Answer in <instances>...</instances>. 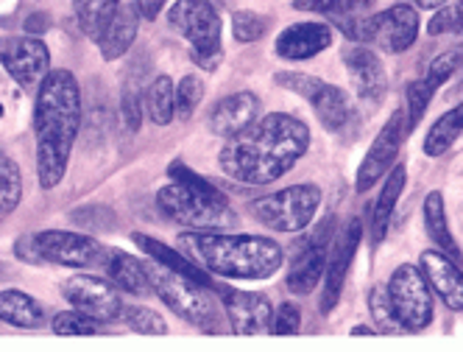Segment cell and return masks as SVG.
<instances>
[{
	"mask_svg": "<svg viewBox=\"0 0 463 352\" xmlns=\"http://www.w3.org/2000/svg\"><path fill=\"white\" fill-rule=\"evenodd\" d=\"M310 148L307 123L288 112L260 115L246 132L229 138L218 154L221 171L241 185H271L282 179Z\"/></svg>",
	"mask_w": 463,
	"mask_h": 352,
	"instance_id": "obj_1",
	"label": "cell"
},
{
	"mask_svg": "<svg viewBox=\"0 0 463 352\" xmlns=\"http://www.w3.org/2000/svg\"><path fill=\"white\" fill-rule=\"evenodd\" d=\"M81 129V87L64 68L48 73L34 95V140L37 179L43 190H53L71 166V154Z\"/></svg>",
	"mask_w": 463,
	"mask_h": 352,
	"instance_id": "obj_2",
	"label": "cell"
},
{
	"mask_svg": "<svg viewBox=\"0 0 463 352\" xmlns=\"http://www.w3.org/2000/svg\"><path fill=\"white\" fill-rule=\"evenodd\" d=\"M179 246L193 263L226 280H269L282 263L285 252L277 241L262 235H226V233H182Z\"/></svg>",
	"mask_w": 463,
	"mask_h": 352,
	"instance_id": "obj_3",
	"label": "cell"
},
{
	"mask_svg": "<svg viewBox=\"0 0 463 352\" xmlns=\"http://www.w3.org/2000/svg\"><path fill=\"white\" fill-rule=\"evenodd\" d=\"M156 207L168 221L193 233H221L238 224L235 210L218 185L198 187L171 179V185H165L156 194Z\"/></svg>",
	"mask_w": 463,
	"mask_h": 352,
	"instance_id": "obj_4",
	"label": "cell"
},
{
	"mask_svg": "<svg viewBox=\"0 0 463 352\" xmlns=\"http://www.w3.org/2000/svg\"><path fill=\"white\" fill-rule=\"evenodd\" d=\"M146 271L151 280L154 294L168 305L182 322L193 325L202 333H221V313H218V302L210 294V285L198 282L193 277H184L168 266H162L156 261H146Z\"/></svg>",
	"mask_w": 463,
	"mask_h": 352,
	"instance_id": "obj_5",
	"label": "cell"
},
{
	"mask_svg": "<svg viewBox=\"0 0 463 352\" xmlns=\"http://www.w3.org/2000/svg\"><path fill=\"white\" fill-rule=\"evenodd\" d=\"M341 34L357 45L380 48L385 53H405L419 37V12L411 4H396L377 14H357L335 20Z\"/></svg>",
	"mask_w": 463,
	"mask_h": 352,
	"instance_id": "obj_6",
	"label": "cell"
},
{
	"mask_svg": "<svg viewBox=\"0 0 463 352\" xmlns=\"http://www.w3.org/2000/svg\"><path fill=\"white\" fill-rule=\"evenodd\" d=\"M168 25L187 40L193 65L210 73L218 71L223 59V28L210 0H176L168 9Z\"/></svg>",
	"mask_w": 463,
	"mask_h": 352,
	"instance_id": "obj_7",
	"label": "cell"
},
{
	"mask_svg": "<svg viewBox=\"0 0 463 352\" xmlns=\"http://www.w3.org/2000/svg\"><path fill=\"white\" fill-rule=\"evenodd\" d=\"M321 187L313 182L282 187L271 196L251 202V215L274 233H305L321 207Z\"/></svg>",
	"mask_w": 463,
	"mask_h": 352,
	"instance_id": "obj_8",
	"label": "cell"
},
{
	"mask_svg": "<svg viewBox=\"0 0 463 352\" xmlns=\"http://www.w3.org/2000/svg\"><path fill=\"white\" fill-rule=\"evenodd\" d=\"M274 81H277V87L305 99L313 107L316 118L321 120L326 132H335V135L346 132V126L354 118V109H352L349 95L341 87L329 84L318 76H310V73H299V71H282L274 76Z\"/></svg>",
	"mask_w": 463,
	"mask_h": 352,
	"instance_id": "obj_9",
	"label": "cell"
},
{
	"mask_svg": "<svg viewBox=\"0 0 463 352\" xmlns=\"http://www.w3.org/2000/svg\"><path fill=\"white\" fill-rule=\"evenodd\" d=\"M388 297L402 322L405 333H421L433 325L436 319V302H433V288H430L424 271L413 263L396 266L388 280Z\"/></svg>",
	"mask_w": 463,
	"mask_h": 352,
	"instance_id": "obj_10",
	"label": "cell"
},
{
	"mask_svg": "<svg viewBox=\"0 0 463 352\" xmlns=\"http://www.w3.org/2000/svg\"><path fill=\"white\" fill-rule=\"evenodd\" d=\"M0 65L28 95H37L51 73V51L34 34L0 37Z\"/></svg>",
	"mask_w": 463,
	"mask_h": 352,
	"instance_id": "obj_11",
	"label": "cell"
},
{
	"mask_svg": "<svg viewBox=\"0 0 463 352\" xmlns=\"http://www.w3.org/2000/svg\"><path fill=\"white\" fill-rule=\"evenodd\" d=\"M43 263L68 266V269H104L109 249L95 238L71 230H43L34 233Z\"/></svg>",
	"mask_w": 463,
	"mask_h": 352,
	"instance_id": "obj_12",
	"label": "cell"
},
{
	"mask_svg": "<svg viewBox=\"0 0 463 352\" xmlns=\"http://www.w3.org/2000/svg\"><path fill=\"white\" fill-rule=\"evenodd\" d=\"M61 297L68 300L71 308L95 319L98 325L123 319V310H126V305L120 300V288L112 280H101L92 274L68 277L61 282Z\"/></svg>",
	"mask_w": 463,
	"mask_h": 352,
	"instance_id": "obj_13",
	"label": "cell"
},
{
	"mask_svg": "<svg viewBox=\"0 0 463 352\" xmlns=\"http://www.w3.org/2000/svg\"><path fill=\"white\" fill-rule=\"evenodd\" d=\"M333 230H335V218L326 215L313 235L302 238V243H296V258L290 263V271L285 277L290 294L296 297H307L316 291V285L324 277L326 269V254H329V243H333Z\"/></svg>",
	"mask_w": 463,
	"mask_h": 352,
	"instance_id": "obj_14",
	"label": "cell"
},
{
	"mask_svg": "<svg viewBox=\"0 0 463 352\" xmlns=\"http://www.w3.org/2000/svg\"><path fill=\"white\" fill-rule=\"evenodd\" d=\"M408 132H405V115L402 109H396L385 126L380 129V135L374 138V143L369 146L363 163L357 166V176H354V190L357 194H366L377 182L385 179V174L396 166V157H400V148L405 143Z\"/></svg>",
	"mask_w": 463,
	"mask_h": 352,
	"instance_id": "obj_15",
	"label": "cell"
},
{
	"mask_svg": "<svg viewBox=\"0 0 463 352\" xmlns=\"http://www.w3.org/2000/svg\"><path fill=\"white\" fill-rule=\"evenodd\" d=\"M363 241V224L360 218H352L346 227L338 233V238L329 243V254H326V269H324V288H321V313H333L341 302L344 285L352 269V261L360 249Z\"/></svg>",
	"mask_w": 463,
	"mask_h": 352,
	"instance_id": "obj_16",
	"label": "cell"
},
{
	"mask_svg": "<svg viewBox=\"0 0 463 352\" xmlns=\"http://www.w3.org/2000/svg\"><path fill=\"white\" fill-rule=\"evenodd\" d=\"M221 300L229 316V328L238 336H262L271 333L274 308L269 297L238 291V288H221Z\"/></svg>",
	"mask_w": 463,
	"mask_h": 352,
	"instance_id": "obj_17",
	"label": "cell"
},
{
	"mask_svg": "<svg viewBox=\"0 0 463 352\" xmlns=\"http://www.w3.org/2000/svg\"><path fill=\"white\" fill-rule=\"evenodd\" d=\"M344 65L349 71V79H352L354 90H357V99L377 107L385 99L388 76H385L383 59L374 53V48H369V45L346 48L344 51Z\"/></svg>",
	"mask_w": 463,
	"mask_h": 352,
	"instance_id": "obj_18",
	"label": "cell"
},
{
	"mask_svg": "<svg viewBox=\"0 0 463 352\" xmlns=\"http://www.w3.org/2000/svg\"><path fill=\"white\" fill-rule=\"evenodd\" d=\"M262 115V101L257 99L254 92L249 90H241V92H232L226 99H221L213 112H210V132L215 138H238L241 132H246L251 123H257Z\"/></svg>",
	"mask_w": 463,
	"mask_h": 352,
	"instance_id": "obj_19",
	"label": "cell"
},
{
	"mask_svg": "<svg viewBox=\"0 0 463 352\" xmlns=\"http://www.w3.org/2000/svg\"><path fill=\"white\" fill-rule=\"evenodd\" d=\"M419 269L424 271L436 297L452 313H463V271H460L458 261H452L449 254H444L439 249H424L419 254Z\"/></svg>",
	"mask_w": 463,
	"mask_h": 352,
	"instance_id": "obj_20",
	"label": "cell"
},
{
	"mask_svg": "<svg viewBox=\"0 0 463 352\" xmlns=\"http://www.w3.org/2000/svg\"><path fill=\"white\" fill-rule=\"evenodd\" d=\"M326 48H333V28L326 23H293L274 43V53L288 59V62H305Z\"/></svg>",
	"mask_w": 463,
	"mask_h": 352,
	"instance_id": "obj_21",
	"label": "cell"
},
{
	"mask_svg": "<svg viewBox=\"0 0 463 352\" xmlns=\"http://www.w3.org/2000/svg\"><path fill=\"white\" fill-rule=\"evenodd\" d=\"M140 31V12L135 4H120L118 12L112 14V20L107 23V28L98 37V51L107 62H118L120 56L128 53V48L135 45Z\"/></svg>",
	"mask_w": 463,
	"mask_h": 352,
	"instance_id": "obj_22",
	"label": "cell"
},
{
	"mask_svg": "<svg viewBox=\"0 0 463 352\" xmlns=\"http://www.w3.org/2000/svg\"><path fill=\"white\" fill-rule=\"evenodd\" d=\"M408 185V168L405 166H393L388 174H385V182H383V190L374 202V210H372V243L380 246L388 235V227H391V218H393V210H396V202H400L402 190Z\"/></svg>",
	"mask_w": 463,
	"mask_h": 352,
	"instance_id": "obj_23",
	"label": "cell"
},
{
	"mask_svg": "<svg viewBox=\"0 0 463 352\" xmlns=\"http://www.w3.org/2000/svg\"><path fill=\"white\" fill-rule=\"evenodd\" d=\"M104 269H107L109 280L120 288L123 294H131V297H148V294H154L148 271H146V261H137L135 254L109 249V258H107Z\"/></svg>",
	"mask_w": 463,
	"mask_h": 352,
	"instance_id": "obj_24",
	"label": "cell"
},
{
	"mask_svg": "<svg viewBox=\"0 0 463 352\" xmlns=\"http://www.w3.org/2000/svg\"><path fill=\"white\" fill-rule=\"evenodd\" d=\"M0 322L20 330H40L45 328L48 316L31 294L20 291V288H6V291H0Z\"/></svg>",
	"mask_w": 463,
	"mask_h": 352,
	"instance_id": "obj_25",
	"label": "cell"
},
{
	"mask_svg": "<svg viewBox=\"0 0 463 352\" xmlns=\"http://www.w3.org/2000/svg\"><path fill=\"white\" fill-rule=\"evenodd\" d=\"M424 233L427 238L433 241V246L444 254H449L452 261H463V252L458 246V241L449 233V221H447V205H444V194L441 190H433L424 199Z\"/></svg>",
	"mask_w": 463,
	"mask_h": 352,
	"instance_id": "obj_26",
	"label": "cell"
},
{
	"mask_svg": "<svg viewBox=\"0 0 463 352\" xmlns=\"http://www.w3.org/2000/svg\"><path fill=\"white\" fill-rule=\"evenodd\" d=\"M131 241H135V243L148 254L151 261H156V263H162V266H168V269H174V271H179V274H184V277H193V280L204 282V285H213L210 271H204L198 263L187 261L179 249L165 246L162 241H156V238H151V235H143V233H135V235H131Z\"/></svg>",
	"mask_w": 463,
	"mask_h": 352,
	"instance_id": "obj_27",
	"label": "cell"
},
{
	"mask_svg": "<svg viewBox=\"0 0 463 352\" xmlns=\"http://www.w3.org/2000/svg\"><path fill=\"white\" fill-rule=\"evenodd\" d=\"M460 135H463V104L444 112L433 126H430V132L424 138V154L433 157V159L444 157L458 143Z\"/></svg>",
	"mask_w": 463,
	"mask_h": 352,
	"instance_id": "obj_28",
	"label": "cell"
},
{
	"mask_svg": "<svg viewBox=\"0 0 463 352\" xmlns=\"http://www.w3.org/2000/svg\"><path fill=\"white\" fill-rule=\"evenodd\" d=\"M146 115L156 126H168L176 118V84L168 76H156L146 90Z\"/></svg>",
	"mask_w": 463,
	"mask_h": 352,
	"instance_id": "obj_29",
	"label": "cell"
},
{
	"mask_svg": "<svg viewBox=\"0 0 463 352\" xmlns=\"http://www.w3.org/2000/svg\"><path fill=\"white\" fill-rule=\"evenodd\" d=\"M120 4L123 0H73L79 28L95 43L98 37H101V31L107 28V23L112 20V14L118 12Z\"/></svg>",
	"mask_w": 463,
	"mask_h": 352,
	"instance_id": "obj_30",
	"label": "cell"
},
{
	"mask_svg": "<svg viewBox=\"0 0 463 352\" xmlns=\"http://www.w3.org/2000/svg\"><path fill=\"white\" fill-rule=\"evenodd\" d=\"M23 199V174L17 159L0 151V224H4Z\"/></svg>",
	"mask_w": 463,
	"mask_h": 352,
	"instance_id": "obj_31",
	"label": "cell"
},
{
	"mask_svg": "<svg viewBox=\"0 0 463 352\" xmlns=\"http://www.w3.org/2000/svg\"><path fill=\"white\" fill-rule=\"evenodd\" d=\"M377 0H293L296 12H313V14H326V17H357L366 14Z\"/></svg>",
	"mask_w": 463,
	"mask_h": 352,
	"instance_id": "obj_32",
	"label": "cell"
},
{
	"mask_svg": "<svg viewBox=\"0 0 463 352\" xmlns=\"http://www.w3.org/2000/svg\"><path fill=\"white\" fill-rule=\"evenodd\" d=\"M433 95H436V90L424 81V76L405 87V109H402V115H405V132L408 135L421 123L427 107L433 104Z\"/></svg>",
	"mask_w": 463,
	"mask_h": 352,
	"instance_id": "obj_33",
	"label": "cell"
},
{
	"mask_svg": "<svg viewBox=\"0 0 463 352\" xmlns=\"http://www.w3.org/2000/svg\"><path fill=\"white\" fill-rule=\"evenodd\" d=\"M369 313L374 319V328L377 333H405L400 316H396L391 297H388V288L385 285H374L369 291Z\"/></svg>",
	"mask_w": 463,
	"mask_h": 352,
	"instance_id": "obj_34",
	"label": "cell"
},
{
	"mask_svg": "<svg viewBox=\"0 0 463 352\" xmlns=\"http://www.w3.org/2000/svg\"><path fill=\"white\" fill-rule=\"evenodd\" d=\"M71 221L90 233H112L118 227V215L107 205H84L71 213Z\"/></svg>",
	"mask_w": 463,
	"mask_h": 352,
	"instance_id": "obj_35",
	"label": "cell"
},
{
	"mask_svg": "<svg viewBox=\"0 0 463 352\" xmlns=\"http://www.w3.org/2000/svg\"><path fill=\"white\" fill-rule=\"evenodd\" d=\"M202 101H204V81L198 79L195 73H187L176 84V115L182 120H190Z\"/></svg>",
	"mask_w": 463,
	"mask_h": 352,
	"instance_id": "obj_36",
	"label": "cell"
},
{
	"mask_svg": "<svg viewBox=\"0 0 463 352\" xmlns=\"http://www.w3.org/2000/svg\"><path fill=\"white\" fill-rule=\"evenodd\" d=\"M53 333L56 336H95L98 330H101V325L95 322V319H90L87 313L81 310H61L53 316Z\"/></svg>",
	"mask_w": 463,
	"mask_h": 352,
	"instance_id": "obj_37",
	"label": "cell"
},
{
	"mask_svg": "<svg viewBox=\"0 0 463 352\" xmlns=\"http://www.w3.org/2000/svg\"><path fill=\"white\" fill-rule=\"evenodd\" d=\"M463 28V0H449V4L439 6L436 14L427 23V34L430 37H444L452 31Z\"/></svg>",
	"mask_w": 463,
	"mask_h": 352,
	"instance_id": "obj_38",
	"label": "cell"
},
{
	"mask_svg": "<svg viewBox=\"0 0 463 352\" xmlns=\"http://www.w3.org/2000/svg\"><path fill=\"white\" fill-rule=\"evenodd\" d=\"M269 20L257 12H235L232 14V34L238 43H257L266 37Z\"/></svg>",
	"mask_w": 463,
	"mask_h": 352,
	"instance_id": "obj_39",
	"label": "cell"
},
{
	"mask_svg": "<svg viewBox=\"0 0 463 352\" xmlns=\"http://www.w3.org/2000/svg\"><path fill=\"white\" fill-rule=\"evenodd\" d=\"M123 319H126V325L131 330L143 333V336H165V333H168L165 319L156 310H151V308H126Z\"/></svg>",
	"mask_w": 463,
	"mask_h": 352,
	"instance_id": "obj_40",
	"label": "cell"
},
{
	"mask_svg": "<svg viewBox=\"0 0 463 352\" xmlns=\"http://www.w3.org/2000/svg\"><path fill=\"white\" fill-rule=\"evenodd\" d=\"M302 330V310L296 302H282L274 313L271 336H296Z\"/></svg>",
	"mask_w": 463,
	"mask_h": 352,
	"instance_id": "obj_41",
	"label": "cell"
},
{
	"mask_svg": "<svg viewBox=\"0 0 463 352\" xmlns=\"http://www.w3.org/2000/svg\"><path fill=\"white\" fill-rule=\"evenodd\" d=\"M120 120L126 123V129L131 135L140 132V126H143V99L137 95V90H126L123 101H120Z\"/></svg>",
	"mask_w": 463,
	"mask_h": 352,
	"instance_id": "obj_42",
	"label": "cell"
},
{
	"mask_svg": "<svg viewBox=\"0 0 463 352\" xmlns=\"http://www.w3.org/2000/svg\"><path fill=\"white\" fill-rule=\"evenodd\" d=\"M14 254H17L23 263H31V266H40L43 263V254L37 249V238L34 235H20L17 243H14Z\"/></svg>",
	"mask_w": 463,
	"mask_h": 352,
	"instance_id": "obj_43",
	"label": "cell"
},
{
	"mask_svg": "<svg viewBox=\"0 0 463 352\" xmlns=\"http://www.w3.org/2000/svg\"><path fill=\"white\" fill-rule=\"evenodd\" d=\"M165 4H168V0H135V6L143 20H156L159 12L165 9Z\"/></svg>",
	"mask_w": 463,
	"mask_h": 352,
	"instance_id": "obj_44",
	"label": "cell"
},
{
	"mask_svg": "<svg viewBox=\"0 0 463 352\" xmlns=\"http://www.w3.org/2000/svg\"><path fill=\"white\" fill-rule=\"evenodd\" d=\"M45 28H48V25H45V17H43V14L28 17V20H25V31H28V34H34V37H37V34H43Z\"/></svg>",
	"mask_w": 463,
	"mask_h": 352,
	"instance_id": "obj_45",
	"label": "cell"
},
{
	"mask_svg": "<svg viewBox=\"0 0 463 352\" xmlns=\"http://www.w3.org/2000/svg\"><path fill=\"white\" fill-rule=\"evenodd\" d=\"M416 4H419L421 9H430V12H433V9H439V6L449 4V0H416Z\"/></svg>",
	"mask_w": 463,
	"mask_h": 352,
	"instance_id": "obj_46",
	"label": "cell"
},
{
	"mask_svg": "<svg viewBox=\"0 0 463 352\" xmlns=\"http://www.w3.org/2000/svg\"><path fill=\"white\" fill-rule=\"evenodd\" d=\"M377 333V328H369V325H357V328H352V336H374Z\"/></svg>",
	"mask_w": 463,
	"mask_h": 352,
	"instance_id": "obj_47",
	"label": "cell"
},
{
	"mask_svg": "<svg viewBox=\"0 0 463 352\" xmlns=\"http://www.w3.org/2000/svg\"><path fill=\"white\" fill-rule=\"evenodd\" d=\"M0 115H4V107H0Z\"/></svg>",
	"mask_w": 463,
	"mask_h": 352,
	"instance_id": "obj_48",
	"label": "cell"
},
{
	"mask_svg": "<svg viewBox=\"0 0 463 352\" xmlns=\"http://www.w3.org/2000/svg\"><path fill=\"white\" fill-rule=\"evenodd\" d=\"M460 31H463V28H460Z\"/></svg>",
	"mask_w": 463,
	"mask_h": 352,
	"instance_id": "obj_49",
	"label": "cell"
}]
</instances>
